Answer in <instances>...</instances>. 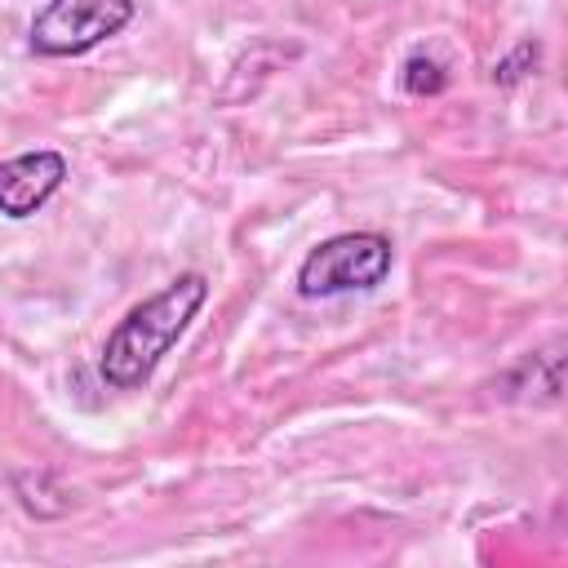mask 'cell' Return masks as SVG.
<instances>
[{"mask_svg":"<svg viewBox=\"0 0 568 568\" xmlns=\"http://www.w3.org/2000/svg\"><path fill=\"white\" fill-rule=\"evenodd\" d=\"M390 262H395V248L382 231H342L302 257L297 293L302 297L368 293L390 275Z\"/></svg>","mask_w":568,"mask_h":568,"instance_id":"2","label":"cell"},{"mask_svg":"<svg viewBox=\"0 0 568 568\" xmlns=\"http://www.w3.org/2000/svg\"><path fill=\"white\" fill-rule=\"evenodd\" d=\"M133 22V0H44L31 18V49L44 58H75L120 36Z\"/></svg>","mask_w":568,"mask_h":568,"instance_id":"3","label":"cell"},{"mask_svg":"<svg viewBox=\"0 0 568 568\" xmlns=\"http://www.w3.org/2000/svg\"><path fill=\"white\" fill-rule=\"evenodd\" d=\"M67 160L58 151H22L0 160V213L4 217H31L49 204V195L62 186Z\"/></svg>","mask_w":568,"mask_h":568,"instance_id":"4","label":"cell"},{"mask_svg":"<svg viewBox=\"0 0 568 568\" xmlns=\"http://www.w3.org/2000/svg\"><path fill=\"white\" fill-rule=\"evenodd\" d=\"M399 84H404V93H413V98L444 93L448 71H444V62H435L430 53H408V58H404V71H399Z\"/></svg>","mask_w":568,"mask_h":568,"instance_id":"5","label":"cell"},{"mask_svg":"<svg viewBox=\"0 0 568 568\" xmlns=\"http://www.w3.org/2000/svg\"><path fill=\"white\" fill-rule=\"evenodd\" d=\"M204 297H209V280L200 271H186L173 284H164L160 293H151L146 302H138L106 333V346H102V359H98L102 382L115 386V390L142 386L155 373V364L173 351V342L186 333V324L200 315Z\"/></svg>","mask_w":568,"mask_h":568,"instance_id":"1","label":"cell"},{"mask_svg":"<svg viewBox=\"0 0 568 568\" xmlns=\"http://www.w3.org/2000/svg\"><path fill=\"white\" fill-rule=\"evenodd\" d=\"M537 62H541V44H537V40H524V44H515V49L493 67V84H519Z\"/></svg>","mask_w":568,"mask_h":568,"instance_id":"6","label":"cell"}]
</instances>
